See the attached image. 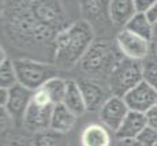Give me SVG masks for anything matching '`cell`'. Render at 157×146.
Instances as JSON below:
<instances>
[{
  "instance_id": "6da1fadb",
  "label": "cell",
  "mask_w": 157,
  "mask_h": 146,
  "mask_svg": "<svg viewBox=\"0 0 157 146\" xmlns=\"http://www.w3.org/2000/svg\"><path fill=\"white\" fill-rule=\"evenodd\" d=\"M4 27L13 42L23 49L47 45L53 51L57 33L33 17L25 0H10L4 4Z\"/></svg>"
},
{
  "instance_id": "7a4b0ae2",
  "label": "cell",
  "mask_w": 157,
  "mask_h": 146,
  "mask_svg": "<svg viewBox=\"0 0 157 146\" xmlns=\"http://www.w3.org/2000/svg\"><path fill=\"white\" fill-rule=\"evenodd\" d=\"M96 41L94 27L86 19H78L57 33L53 44V64L59 70H70L79 64Z\"/></svg>"
},
{
  "instance_id": "3957f363",
  "label": "cell",
  "mask_w": 157,
  "mask_h": 146,
  "mask_svg": "<svg viewBox=\"0 0 157 146\" xmlns=\"http://www.w3.org/2000/svg\"><path fill=\"white\" fill-rule=\"evenodd\" d=\"M123 55L116 42L112 44L108 40H96L82 57L79 67L85 75L107 81L111 72L122 60Z\"/></svg>"
},
{
  "instance_id": "277c9868",
  "label": "cell",
  "mask_w": 157,
  "mask_h": 146,
  "mask_svg": "<svg viewBox=\"0 0 157 146\" xmlns=\"http://www.w3.org/2000/svg\"><path fill=\"white\" fill-rule=\"evenodd\" d=\"M14 66L18 83L33 92L43 87L51 78L57 77L59 72V68L52 63L37 62L32 59H15Z\"/></svg>"
},
{
  "instance_id": "5b68a950",
  "label": "cell",
  "mask_w": 157,
  "mask_h": 146,
  "mask_svg": "<svg viewBox=\"0 0 157 146\" xmlns=\"http://www.w3.org/2000/svg\"><path fill=\"white\" fill-rule=\"evenodd\" d=\"M144 81V62L122 57L108 78L112 96L124 97L132 87Z\"/></svg>"
},
{
  "instance_id": "8992f818",
  "label": "cell",
  "mask_w": 157,
  "mask_h": 146,
  "mask_svg": "<svg viewBox=\"0 0 157 146\" xmlns=\"http://www.w3.org/2000/svg\"><path fill=\"white\" fill-rule=\"evenodd\" d=\"M53 106L55 104L49 100V97L44 92L43 87H40L33 93L32 101L26 109L22 126L29 133L33 134L49 130Z\"/></svg>"
},
{
  "instance_id": "52a82bcc",
  "label": "cell",
  "mask_w": 157,
  "mask_h": 146,
  "mask_svg": "<svg viewBox=\"0 0 157 146\" xmlns=\"http://www.w3.org/2000/svg\"><path fill=\"white\" fill-rule=\"evenodd\" d=\"M29 11L37 21L56 33L68 26L67 13L62 0H25Z\"/></svg>"
},
{
  "instance_id": "ba28073f",
  "label": "cell",
  "mask_w": 157,
  "mask_h": 146,
  "mask_svg": "<svg viewBox=\"0 0 157 146\" xmlns=\"http://www.w3.org/2000/svg\"><path fill=\"white\" fill-rule=\"evenodd\" d=\"M77 82L82 92L83 100H85L86 108L89 112L100 111L105 101L112 97V92H111L107 81L83 75L79 79H77Z\"/></svg>"
},
{
  "instance_id": "9c48e42d",
  "label": "cell",
  "mask_w": 157,
  "mask_h": 146,
  "mask_svg": "<svg viewBox=\"0 0 157 146\" xmlns=\"http://www.w3.org/2000/svg\"><path fill=\"white\" fill-rule=\"evenodd\" d=\"M116 45L124 57L138 60V62H145L152 51L150 41L134 34L124 27L116 34Z\"/></svg>"
},
{
  "instance_id": "30bf717a",
  "label": "cell",
  "mask_w": 157,
  "mask_h": 146,
  "mask_svg": "<svg viewBox=\"0 0 157 146\" xmlns=\"http://www.w3.org/2000/svg\"><path fill=\"white\" fill-rule=\"evenodd\" d=\"M123 98L130 111L146 113L157 105V90L144 79L135 87H132Z\"/></svg>"
},
{
  "instance_id": "8fae6325",
  "label": "cell",
  "mask_w": 157,
  "mask_h": 146,
  "mask_svg": "<svg viewBox=\"0 0 157 146\" xmlns=\"http://www.w3.org/2000/svg\"><path fill=\"white\" fill-rule=\"evenodd\" d=\"M128 112L130 109L124 98L119 96H112L105 101V104L98 111V117H100L101 124H104L109 131L115 133L126 119Z\"/></svg>"
},
{
  "instance_id": "7c38bea8",
  "label": "cell",
  "mask_w": 157,
  "mask_h": 146,
  "mask_svg": "<svg viewBox=\"0 0 157 146\" xmlns=\"http://www.w3.org/2000/svg\"><path fill=\"white\" fill-rule=\"evenodd\" d=\"M33 90L22 86L21 83H17L11 89H8V101L4 108L11 115L15 124H22L23 117H25L26 109L32 101Z\"/></svg>"
},
{
  "instance_id": "4fadbf2b",
  "label": "cell",
  "mask_w": 157,
  "mask_h": 146,
  "mask_svg": "<svg viewBox=\"0 0 157 146\" xmlns=\"http://www.w3.org/2000/svg\"><path fill=\"white\" fill-rule=\"evenodd\" d=\"M146 127V115L130 111L126 119L123 120V123L120 124V127L113 134L117 141H120V139H137Z\"/></svg>"
},
{
  "instance_id": "5bb4252c",
  "label": "cell",
  "mask_w": 157,
  "mask_h": 146,
  "mask_svg": "<svg viewBox=\"0 0 157 146\" xmlns=\"http://www.w3.org/2000/svg\"><path fill=\"white\" fill-rule=\"evenodd\" d=\"M134 0H109L108 2V17L112 25L124 27L128 21L137 14Z\"/></svg>"
},
{
  "instance_id": "9a60e30c",
  "label": "cell",
  "mask_w": 157,
  "mask_h": 146,
  "mask_svg": "<svg viewBox=\"0 0 157 146\" xmlns=\"http://www.w3.org/2000/svg\"><path fill=\"white\" fill-rule=\"evenodd\" d=\"M77 123V115L68 109L63 102L55 104L51 117V130L62 134H68L75 127Z\"/></svg>"
},
{
  "instance_id": "2e32d148",
  "label": "cell",
  "mask_w": 157,
  "mask_h": 146,
  "mask_svg": "<svg viewBox=\"0 0 157 146\" xmlns=\"http://www.w3.org/2000/svg\"><path fill=\"white\" fill-rule=\"evenodd\" d=\"M81 144L82 146H109V130L104 124H87L81 134Z\"/></svg>"
},
{
  "instance_id": "e0dca14e",
  "label": "cell",
  "mask_w": 157,
  "mask_h": 146,
  "mask_svg": "<svg viewBox=\"0 0 157 146\" xmlns=\"http://www.w3.org/2000/svg\"><path fill=\"white\" fill-rule=\"evenodd\" d=\"M63 104L71 109L77 116H81L85 112H87L85 100H83L82 92H81L78 82L74 79H67V89H66V96L63 100Z\"/></svg>"
},
{
  "instance_id": "ac0fdd59",
  "label": "cell",
  "mask_w": 157,
  "mask_h": 146,
  "mask_svg": "<svg viewBox=\"0 0 157 146\" xmlns=\"http://www.w3.org/2000/svg\"><path fill=\"white\" fill-rule=\"evenodd\" d=\"M124 29L132 32L134 34L141 36L145 40L150 41L153 34V23L149 21L147 15L145 13H137L131 19L128 21V23L124 26Z\"/></svg>"
},
{
  "instance_id": "d6986e66",
  "label": "cell",
  "mask_w": 157,
  "mask_h": 146,
  "mask_svg": "<svg viewBox=\"0 0 157 146\" xmlns=\"http://www.w3.org/2000/svg\"><path fill=\"white\" fill-rule=\"evenodd\" d=\"M33 146H70V144L67 139V134L57 133L49 129L34 134Z\"/></svg>"
},
{
  "instance_id": "ffe728a7",
  "label": "cell",
  "mask_w": 157,
  "mask_h": 146,
  "mask_svg": "<svg viewBox=\"0 0 157 146\" xmlns=\"http://www.w3.org/2000/svg\"><path fill=\"white\" fill-rule=\"evenodd\" d=\"M43 89L53 104L63 102L66 96V89H67V79H63L60 77H53L44 85Z\"/></svg>"
},
{
  "instance_id": "44dd1931",
  "label": "cell",
  "mask_w": 157,
  "mask_h": 146,
  "mask_svg": "<svg viewBox=\"0 0 157 146\" xmlns=\"http://www.w3.org/2000/svg\"><path fill=\"white\" fill-rule=\"evenodd\" d=\"M18 83L17 71H15L14 62L10 59H6L0 66V87L3 89H11Z\"/></svg>"
},
{
  "instance_id": "7402d4cb",
  "label": "cell",
  "mask_w": 157,
  "mask_h": 146,
  "mask_svg": "<svg viewBox=\"0 0 157 146\" xmlns=\"http://www.w3.org/2000/svg\"><path fill=\"white\" fill-rule=\"evenodd\" d=\"M144 79L157 90V56L144 62Z\"/></svg>"
},
{
  "instance_id": "603a6c76",
  "label": "cell",
  "mask_w": 157,
  "mask_h": 146,
  "mask_svg": "<svg viewBox=\"0 0 157 146\" xmlns=\"http://www.w3.org/2000/svg\"><path fill=\"white\" fill-rule=\"evenodd\" d=\"M137 139L144 146H157V131L150 127H146Z\"/></svg>"
},
{
  "instance_id": "cb8c5ba5",
  "label": "cell",
  "mask_w": 157,
  "mask_h": 146,
  "mask_svg": "<svg viewBox=\"0 0 157 146\" xmlns=\"http://www.w3.org/2000/svg\"><path fill=\"white\" fill-rule=\"evenodd\" d=\"M4 146H33V139L23 135H13L6 139Z\"/></svg>"
},
{
  "instance_id": "d4e9b609",
  "label": "cell",
  "mask_w": 157,
  "mask_h": 146,
  "mask_svg": "<svg viewBox=\"0 0 157 146\" xmlns=\"http://www.w3.org/2000/svg\"><path fill=\"white\" fill-rule=\"evenodd\" d=\"M0 113H2V133H7L8 130H10L11 124H15L14 119L11 117V115L7 112V109L4 108V106H2V111H0Z\"/></svg>"
},
{
  "instance_id": "484cf974",
  "label": "cell",
  "mask_w": 157,
  "mask_h": 146,
  "mask_svg": "<svg viewBox=\"0 0 157 146\" xmlns=\"http://www.w3.org/2000/svg\"><path fill=\"white\" fill-rule=\"evenodd\" d=\"M146 121H147V127L156 130L157 131V105L153 106L150 111H147L146 113Z\"/></svg>"
},
{
  "instance_id": "4316f807",
  "label": "cell",
  "mask_w": 157,
  "mask_h": 146,
  "mask_svg": "<svg viewBox=\"0 0 157 146\" xmlns=\"http://www.w3.org/2000/svg\"><path fill=\"white\" fill-rule=\"evenodd\" d=\"M134 2H135V7H137L138 13H146L157 0H134Z\"/></svg>"
},
{
  "instance_id": "83f0119b",
  "label": "cell",
  "mask_w": 157,
  "mask_h": 146,
  "mask_svg": "<svg viewBox=\"0 0 157 146\" xmlns=\"http://www.w3.org/2000/svg\"><path fill=\"white\" fill-rule=\"evenodd\" d=\"M145 14L147 15V18H149V21L153 23V25H155V23H157V2H156L155 4H153L152 7H150L149 10H147Z\"/></svg>"
},
{
  "instance_id": "f1b7e54d",
  "label": "cell",
  "mask_w": 157,
  "mask_h": 146,
  "mask_svg": "<svg viewBox=\"0 0 157 146\" xmlns=\"http://www.w3.org/2000/svg\"><path fill=\"white\" fill-rule=\"evenodd\" d=\"M150 48H152V52L155 53V56H157V23L153 25V34H152V40H150Z\"/></svg>"
},
{
  "instance_id": "f546056e",
  "label": "cell",
  "mask_w": 157,
  "mask_h": 146,
  "mask_svg": "<svg viewBox=\"0 0 157 146\" xmlns=\"http://www.w3.org/2000/svg\"><path fill=\"white\" fill-rule=\"evenodd\" d=\"M115 146H144L138 139H120Z\"/></svg>"
},
{
  "instance_id": "4dcf8cb0",
  "label": "cell",
  "mask_w": 157,
  "mask_h": 146,
  "mask_svg": "<svg viewBox=\"0 0 157 146\" xmlns=\"http://www.w3.org/2000/svg\"><path fill=\"white\" fill-rule=\"evenodd\" d=\"M8 101V89L0 87V106H6Z\"/></svg>"
}]
</instances>
